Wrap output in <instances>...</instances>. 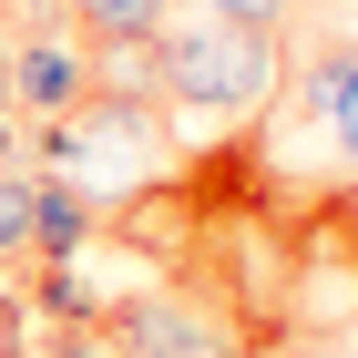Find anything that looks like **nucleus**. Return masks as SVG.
<instances>
[{"label": "nucleus", "instance_id": "f257e3e1", "mask_svg": "<svg viewBox=\"0 0 358 358\" xmlns=\"http://www.w3.org/2000/svg\"><path fill=\"white\" fill-rule=\"evenodd\" d=\"M21 164L62 174L72 194H92V205H123V194H143L154 174L174 164V134H164V103L143 83H103L92 103L52 113V123H31Z\"/></svg>", "mask_w": 358, "mask_h": 358}, {"label": "nucleus", "instance_id": "f03ea898", "mask_svg": "<svg viewBox=\"0 0 358 358\" xmlns=\"http://www.w3.org/2000/svg\"><path fill=\"white\" fill-rule=\"evenodd\" d=\"M134 62H143V92L164 103V123H246L287 83L276 31H225V21H194V10H174Z\"/></svg>", "mask_w": 358, "mask_h": 358}, {"label": "nucleus", "instance_id": "7ed1b4c3", "mask_svg": "<svg viewBox=\"0 0 358 358\" xmlns=\"http://www.w3.org/2000/svg\"><path fill=\"white\" fill-rule=\"evenodd\" d=\"M103 328L123 358H246V328L225 307L185 297V287H134V297L103 307Z\"/></svg>", "mask_w": 358, "mask_h": 358}, {"label": "nucleus", "instance_id": "20e7f679", "mask_svg": "<svg viewBox=\"0 0 358 358\" xmlns=\"http://www.w3.org/2000/svg\"><path fill=\"white\" fill-rule=\"evenodd\" d=\"M92 92H103V52L72 41L62 10H41L31 31H10V83H0V103L21 113V123H52V113L92 103Z\"/></svg>", "mask_w": 358, "mask_h": 358}, {"label": "nucleus", "instance_id": "39448f33", "mask_svg": "<svg viewBox=\"0 0 358 358\" xmlns=\"http://www.w3.org/2000/svg\"><path fill=\"white\" fill-rule=\"evenodd\" d=\"M297 103H307V123L328 134V154L358 174V41H348V52H317V62H307V72H297Z\"/></svg>", "mask_w": 358, "mask_h": 358}, {"label": "nucleus", "instance_id": "423d86ee", "mask_svg": "<svg viewBox=\"0 0 358 358\" xmlns=\"http://www.w3.org/2000/svg\"><path fill=\"white\" fill-rule=\"evenodd\" d=\"M41 10H62V21H72V41H92L103 62H134L143 41L174 21V0H41Z\"/></svg>", "mask_w": 358, "mask_h": 358}, {"label": "nucleus", "instance_id": "0eeeda50", "mask_svg": "<svg viewBox=\"0 0 358 358\" xmlns=\"http://www.w3.org/2000/svg\"><path fill=\"white\" fill-rule=\"evenodd\" d=\"M92 225H103L92 194H72L62 174H31V256H41V266H72V256L92 246Z\"/></svg>", "mask_w": 358, "mask_h": 358}, {"label": "nucleus", "instance_id": "6e6552de", "mask_svg": "<svg viewBox=\"0 0 358 358\" xmlns=\"http://www.w3.org/2000/svg\"><path fill=\"white\" fill-rule=\"evenodd\" d=\"M31 317H41V328H92V317H103V297H92L72 266H41V287H31Z\"/></svg>", "mask_w": 358, "mask_h": 358}, {"label": "nucleus", "instance_id": "1a4fd4ad", "mask_svg": "<svg viewBox=\"0 0 358 358\" xmlns=\"http://www.w3.org/2000/svg\"><path fill=\"white\" fill-rule=\"evenodd\" d=\"M10 256H31V164L0 174V266Z\"/></svg>", "mask_w": 358, "mask_h": 358}, {"label": "nucleus", "instance_id": "9d476101", "mask_svg": "<svg viewBox=\"0 0 358 358\" xmlns=\"http://www.w3.org/2000/svg\"><path fill=\"white\" fill-rule=\"evenodd\" d=\"M174 10H194V21H225V31H276V21H287V0H174Z\"/></svg>", "mask_w": 358, "mask_h": 358}, {"label": "nucleus", "instance_id": "9b49d317", "mask_svg": "<svg viewBox=\"0 0 358 358\" xmlns=\"http://www.w3.org/2000/svg\"><path fill=\"white\" fill-rule=\"evenodd\" d=\"M31 358H123V348H113V328L92 317V328H41V338H31Z\"/></svg>", "mask_w": 358, "mask_h": 358}, {"label": "nucleus", "instance_id": "f8f14e48", "mask_svg": "<svg viewBox=\"0 0 358 358\" xmlns=\"http://www.w3.org/2000/svg\"><path fill=\"white\" fill-rule=\"evenodd\" d=\"M31 338H41V317H31V297L0 276V358H31Z\"/></svg>", "mask_w": 358, "mask_h": 358}, {"label": "nucleus", "instance_id": "ddd939ff", "mask_svg": "<svg viewBox=\"0 0 358 358\" xmlns=\"http://www.w3.org/2000/svg\"><path fill=\"white\" fill-rule=\"evenodd\" d=\"M21 143H31V134H21V113H10V103H0V174H10V164H21Z\"/></svg>", "mask_w": 358, "mask_h": 358}, {"label": "nucleus", "instance_id": "4468645a", "mask_svg": "<svg viewBox=\"0 0 358 358\" xmlns=\"http://www.w3.org/2000/svg\"><path fill=\"white\" fill-rule=\"evenodd\" d=\"M0 83H10V31H0Z\"/></svg>", "mask_w": 358, "mask_h": 358}, {"label": "nucleus", "instance_id": "2eb2a0df", "mask_svg": "<svg viewBox=\"0 0 358 358\" xmlns=\"http://www.w3.org/2000/svg\"><path fill=\"white\" fill-rule=\"evenodd\" d=\"M348 225H358V174H348Z\"/></svg>", "mask_w": 358, "mask_h": 358}, {"label": "nucleus", "instance_id": "dca6fc26", "mask_svg": "<svg viewBox=\"0 0 358 358\" xmlns=\"http://www.w3.org/2000/svg\"><path fill=\"white\" fill-rule=\"evenodd\" d=\"M348 358H358V348H348Z\"/></svg>", "mask_w": 358, "mask_h": 358}]
</instances>
